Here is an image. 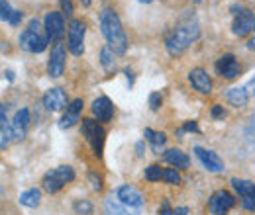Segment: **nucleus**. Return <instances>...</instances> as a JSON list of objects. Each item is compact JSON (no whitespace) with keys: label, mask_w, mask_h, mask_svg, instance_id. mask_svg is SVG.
<instances>
[{"label":"nucleus","mask_w":255,"mask_h":215,"mask_svg":"<svg viewBox=\"0 0 255 215\" xmlns=\"http://www.w3.org/2000/svg\"><path fill=\"white\" fill-rule=\"evenodd\" d=\"M100 30H102V35L108 41V47L116 55H124L126 53L128 45H129L128 43V35L124 28H122V22H120L118 14L112 8H106L100 14Z\"/></svg>","instance_id":"nucleus-1"},{"label":"nucleus","mask_w":255,"mask_h":215,"mask_svg":"<svg viewBox=\"0 0 255 215\" xmlns=\"http://www.w3.org/2000/svg\"><path fill=\"white\" fill-rule=\"evenodd\" d=\"M196 37H198V26L196 24H192V22L181 24L165 37V47L173 57H179L189 49V45Z\"/></svg>","instance_id":"nucleus-2"},{"label":"nucleus","mask_w":255,"mask_h":215,"mask_svg":"<svg viewBox=\"0 0 255 215\" xmlns=\"http://www.w3.org/2000/svg\"><path fill=\"white\" fill-rule=\"evenodd\" d=\"M20 47L28 53H41L45 51L49 39H47V33H45V28L41 26V22L37 18H32L28 28L20 33Z\"/></svg>","instance_id":"nucleus-3"},{"label":"nucleus","mask_w":255,"mask_h":215,"mask_svg":"<svg viewBox=\"0 0 255 215\" xmlns=\"http://www.w3.org/2000/svg\"><path fill=\"white\" fill-rule=\"evenodd\" d=\"M75 180V170L71 166H57V168H51L43 174L41 178V190L47 192V194H57L63 186H67L69 182Z\"/></svg>","instance_id":"nucleus-4"},{"label":"nucleus","mask_w":255,"mask_h":215,"mask_svg":"<svg viewBox=\"0 0 255 215\" xmlns=\"http://www.w3.org/2000/svg\"><path fill=\"white\" fill-rule=\"evenodd\" d=\"M81 133L85 135L87 143L93 147L96 156H102V149H104V139H106V131L100 125L98 120L95 118H85L83 125H81Z\"/></svg>","instance_id":"nucleus-5"},{"label":"nucleus","mask_w":255,"mask_h":215,"mask_svg":"<svg viewBox=\"0 0 255 215\" xmlns=\"http://www.w3.org/2000/svg\"><path fill=\"white\" fill-rule=\"evenodd\" d=\"M85 33H87V28H85L83 20H77V18L69 20V26H67V47H69V51L75 57L85 53Z\"/></svg>","instance_id":"nucleus-6"},{"label":"nucleus","mask_w":255,"mask_h":215,"mask_svg":"<svg viewBox=\"0 0 255 215\" xmlns=\"http://www.w3.org/2000/svg\"><path fill=\"white\" fill-rule=\"evenodd\" d=\"M43 28L47 33V39L53 41V43H59L65 37V18L61 12H47L45 14V20H43Z\"/></svg>","instance_id":"nucleus-7"},{"label":"nucleus","mask_w":255,"mask_h":215,"mask_svg":"<svg viewBox=\"0 0 255 215\" xmlns=\"http://www.w3.org/2000/svg\"><path fill=\"white\" fill-rule=\"evenodd\" d=\"M234 206H236V198H234L230 192H226V190L214 192V194L210 196V200H208V210H210V214H214V215L226 214V212L232 210Z\"/></svg>","instance_id":"nucleus-8"},{"label":"nucleus","mask_w":255,"mask_h":215,"mask_svg":"<svg viewBox=\"0 0 255 215\" xmlns=\"http://www.w3.org/2000/svg\"><path fill=\"white\" fill-rule=\"evenodd\" d=\"M65 45L59 41L51 47V55H49V61H47V72L49 76L53 78H59L65 72Z\"/></svg>","instance_id":"nucleus-9"},{"label":"nucleus","mask_w":255,"mask_h":215,"mask_svg":"<svg viewBox=\"0 0 255 215\" xmlns=\"http://www.w3.org/2000/svg\"><path fill=\"white\" fill-rule=\"evenodd\" d=\"M28 127H30V110L28 108H22L14 114L12 122H10V129H12V141H22L28 133Z\"/></svg>","instance_id":"nucleus-10"},{"label":"nucleus","mask_w":255,"mask_h":215,"mask_svg":"<svg viewBox=\"0 0 255 215\" xmlns=\"http://www.w3.org/2000/svg\"><path fill=\"white\" fill-rule=\"evenodd\" d=\"M216 72H218L222 78H226V80H234V78L240 76L242 67H240V63L236 61V57H234L232 53H226V55H222V57L216 61Z\"/></svg>","instance_id":"nucleus-11"},{"label":"nucleus","mask_w":255,"mask_h":215,"mask_svg":"<svg viewBox=\"0 0 255 215\" xmlns=\"http://www.w3.org/2000/svg\"><path fill=\"white\" fill-rule=\"evenodd\" d=\"M91 110H93V116L102 123H110L112 118H114V106H112L108 96L96 98L95 102H93V106H91Z\"/></svg>","instance_id":"nucleus-12"},{"label":"nucleus","mask_w":255,"mask_h":215,"mask_svg":"<svg viewBox=\"0 0 255 215\" xmlns=\"http://www.w3.org/2000/svg\"><path fill=\"white\" fill-rule=\"evenodd\" d=\"M116 198L128 206V208H135V210H139L141 206H143V196L133 188V186L129 184H124L118 188V192H116Z\"/></svg>","instance_id":"nucleus-13"},{"label":"nucleus","mask_w":255,"mask_h":215,"mask_svg":"<svg viewBox=\"0 0 255 215\" xmlns=\"http://www.w3.org/2000/svg\"><path fill=\"white\" fill-rule=\"evenodd\" d=\"M254 26H255V14L252 10H244V12H240L236 18H234V33L238 35V37H246L250 31H254Z\"/></svg>","instance_id":"nucleus-14"},{"label":"nucleus","mask_w":255,"mask_h":215,"mask_svg":"<svg viewBox=\"0 0 255 215\" xmlns=\"http://www.w3.org/2000/svg\"><path fill=\"white\" fill-rule=\"evenodd\" d=\"M43 106L49 112H61L67 108V94L61 88H49L43 94Z\"/></svg>","instance_id":"nucleus-15"},{"label":"nucleus","mask_w":255,"mask_h":215,"mask_svg":"<svg viewBox=\"0 0 255 215\" xmlns=\"http://www.w3.org/2000/svg\"><path fill=\"white\" fill-rule=\"evenodd\" d=\"M83 106H85L83 98H75V100H73V102L67 106L63 118H61V122H59V127H61V129H67V127H73L77 122H81V112H83Z\"/></svg>","instance_id":"nucleus-16"},{"label":"nucleus","mask_w":255,"mask_h":215,"mask_svg":"<svg viewBox=\"0 0 255 215\" xmlns=\"http://www.w3.org/2000/svg\"><path fill=\"white\" fill-rule=\"evenodd\" d=\"M189 80H191L192 88L198 90L200 94L212 92V80H210V74L204 69H192L189 72Z\"/></svg>","instance_id":"nucleus-17"},{"label":"nucleus","mask_w":255,"mask_h":215,"mask_svg":"<svg viewBox=\"0 0 255 215\" xmlns=\"http://www.w3.org/2000/svg\"><path fill=\"white\" fill-rule=\"evenodd\" d=\"M194 153L198 156V160H200L210 172H222L224 170L222 158L214 153V151H206V149H202V147H194Z\"/></svg>","instance_id":"nucleus-18"},{"label":"nucleus","mask_w":255,"mask_h":215,"mask_svg":"<svg viewBox=\"0 0 255 215\" xmlns=\"http://www.w3.org/2000/svg\"><path fill=\"white\" fill-rule=\"evenodd\" d=\"M165 162H169L173 168H189V164H191V158L187 156V153H183L181 149H169V151H165L163 156H161Z\"/></svg>","instance_id":"nucleus-19"},{"label":"nucleus","mask_w":255,"mask_h":215,"mask_svg":"<svg viewBox=\"0 0 255 215\" xmlns=\"http://www.w3.org/2000/svg\"><path fill=\"white\" fill-rule=\"evenodd\" d=\"M12 143V129L10 122L6 118V106H0V151H4L8 145Z\"/></svg>","instance_id":"nucleus-20"},{"label":"nucleus","mask_w":255,"mask_h":215,"mask_svg":"<svg viewBox=\"0 0 255 215\" xmlns=\"http://www.w3.org/2000/svg\"><path fill=\"white\" fill-rule=\"evenodd\" d=\"M104 214L106 215H135L128 206H124L118 198L114 200V196H108L104 200Z\"/></svg>","instance_id":"nucleus-21"},{"label":"nucleus","mask_w":255,"mask_h":215,"mask_svg":"<svg viewBox=\"0 0 255 215\" xmlns=\"http://www.w3.org/2000/svg\"><path fill=\"white\" fill-rule=\"evenodd\" d=\"M226 98H228V102L234 106V108H246L248 106V102H250V94L246 88H230L228 92H226Z\"/></svg>","instance_id":"nucleus-22"},{"label":"nucleus","mask_w":255,"mask_h":215,"mask_svg":"<svg viewBox=\"0 0 255 215\" xmlns=\"http://www.w3.org/2000/svg\"><path fill=\"white\" fill-rule=\"evenodd\" d=\"M20 204L26 208H37L41 204V190L39 188H30L20 196Z\"/></svg>","instance_id":"nucleus-23"},{"label":"nucleus","mask_w":255,"mask_h":215,"mask_svg":"<svg viewBox=\"0 0 255 215\" xmlns=\"http://www.w3.org/2000/svg\"><path fill=\"white\" fill-rule=\"evenodd\" d=\"M143 135L147 137V141L151 143V149H153V153L155 154H161V147L165 145V141H167V135L165 133H159V131H153V129H145L143 131Z\"/></svg>","instance_id":"nucleus-24"},{"label":"nucleus","mask_w":255,"mask_h":215,"mask_svg":"<svg viewBox=\"0 0 255 215\" xmlns=\"http://www.w3.org/2000/svg\"><path fill=\"white\" fill-rule=\"evenodd\" d=\"M116 53L106 45V47H102L100 49V65L104 67V71L106 72H112V71H116Z\"/></svg>","instance_id":"nucleus-25"},{"label":"nucleus","mask_w":255,"mask_h":215,"mask_svg":"<svg viewBox=\"0 0 255 215\" xmlns=\"http://www.w3.org/2000/svg\"><path fill=\"white\" fill-rule=\"evenodd\" d=\"M232 188L244 198V196H254L255 194V184L252 180H242V178H232Z\"/></svg>","instance_id":"nucleus-26"},{"label":"nucleus","mask_w":255,"mask_h":215,"mask_svg":"<svg viewBox=\"0 0 255 215\" xmlns=\"http://www.w3.org/2000/svg\"><path fill=\"white\" fill-rule=\"evenodd\" d=\"M73 212L77 215H93L95 212V208H93V204L89 202V200H75L73 202Z\"/></svg>","instance_id":"nucleus-27"},{"label":"nucleus","mask_w":255,"mask_h":215,"mask_svg":"<svg viewBox=\"0 0 255 215\" xmlns=\"http://www.w3.org/2000/svg\"><path fill=\"white\" fill-rule=\"evenodd\" d=\"M161 178H163V170H161L159 164H151V166L145 168V180H149V182H159Z\"/></svg>","instance_id":"nucleus-28"},{"label":"nucleus","mask_w":255,"mask_h":215,"mask_svg":"<svg viewBox=\"0 0 255 215\" xmlns=\"http://www.w3.org/2000/svg\"><path fill=\"white\" fill-rule=\"evenodd\" d=\"M163 180L171 186H179L181 184V174L177 172V168H165L163 170Z\"/></svg>","instance_id":"nucleus-29"},{"label":"nucleus","mask_w":255,"mask_h":215,"mask_svg":"<svg viewBox=\"0 0 255 215\" xmlns=\"http://www.w3.org/2000/svg\"><path fill=\"white\" fill-rule=\"evenodd\" d=\"M87 180H89V184H91V188L95 190V192H100L102 188H104V180H102V176L98 174V172H89L87 174Z\"/></svg>","instance_id":"nucleus-30"},{"label":"nucleus","mask_w":255,"mask_h":215,"mask_svg":"<svg viewBox=\"0 0 255 215\" xmlns=\"http://www.w3.org/2000/svg\"><path fill=\"white\" fill-rule=\"evenodd\" d=\"M12 14H14V8H12V6H10L6 0H0V20L10 22Z\"/></svg>","instance_id":"nucleus-31"},{"label":"nucleus","mask_w":255,"mask_h":215,"mask_svg":"<svg viewBox=\"0 0 255 215\" xmlns=\"http://www.w3.org/2000/svg\"><path fill=\"white\" fill-rule=\"evenodd\" d=\"M161 104H163V96H161V92H153L151 96H149V108H151L153 112L159 110Z\"/></svg>","instance_id":"nucleus-32"},{"label":"nucleus","mask_w":255,"mask_h":215,"mask_svg":"<svg viewBox=\"0 0 255 215\" xmlns=\"http://www.w3.org/2000/svg\"><path fill=\"white\" fill-rule=\"evenodd\" d=\"M254 206H255V194L254 196H244V198H242V208H244V210L254 212Z\"/></svg>","instance_id":"nucleus-33"},{"label":"nucleus","mask_w":255,"mask_h":215,"mask_svg":"<svg viewBox=\"0 0 255 215\" xmlns=\"http://www.w3.org/2000/svg\"><path fill=\"white\" fill-rule=\"evenodd\" d=\"M73 2L71 0H61V14L63 16H73Z\"/></svg>","instance_id":"nucleus-34"},{"label":"nucleus","mask_w":255,"mask_h":215,"mask_svg":"<svg viewBox=\"0 0 255 215\" xmlns=\"http://www.w3.org/2000/svg\"><path fill=\"white\" fill-rule=\"evenodd\" d=\"M212 118H214V120H224V118H226L224 106H218V104H216V106L212 108Z\"/></svg>","instance_id":"nucleus-35"},{"label":"nucleus","mask_w":255,"mask_h":215,"mask_svg":"<svg viewBox=\"0 0 255 215\" xmlns=\"http://www.w3.org/2000/svg\"><path fill=\"white\" fill-rule=\"evenodd\" d=\"M22 18H24V14L20 12V10H14V14H12V18H10V26H18L20 22H22Z\"/></svg>","instance_id":"nucleus-36"},{"label":"nucleus","mask_w":255,"mask_h":215,"mask_svg":"<svg viewBox=\"0 0 255 215\" xmlns=\"http://www.w3.org/2000/svg\"><path fill=\"white\" fill-rule=\"evenodd\" d=\"M173 214H175V210H173V208L169 206V202L165 200V202L161 204V208H159V215H173Z\"/></svg>","instance_id":"nucleus-37"},{"label":"nucleus","mask_w":255,"mask_h":215,"mask_svg":"<svg viewBox=\"0 0 255 215\" xmlns=\"http://www.w3.org/2000/svg\"><path fill=\"white\" fill-rule=\"evenodd\" d=\"M181 131H198V123L196 122H187L183 125V129Z\"/></svg>","instance_id":"nucleus-38"},{"label":"nucleus","mask_w":255,"mask_h":215,"mask_svg":"<svg viewBox=\"0 0 255 215\" xmlns=\"http://www.w3.org/2000/svg\"><path fill=\"white\" fill-rule=\"evenodd\" d=\"M230 10H232V14H234V16H238V14H240V12H244L246 8H244L242 4H232V8H230Z\"/></svg>","instance_id":"nucleus-39"},{"label":"nucleus","mask_w":255,"mask_h":215,"mask_svg":"<svg viewBox=\"0 0 255 215\" xmlns=\"http://www.w3.org/2000/svg\"><path fill=\"white\" fill-rule=\"evenodd\" d=\"M173 215H189V208H177Z\"/></svg>","instance_id":"nucleus-40"},{"label":"nucleus","mask_w":255,"mask_h":215,"mask_svg":"<svg viewBox=\"0 0 255 215\" xmlns=\"http://www.w3.org/2000/svg\"><path fill=\"white\" fill-rule=\"evenodd\" d=\"M248 49L255 51V37H250V39H248Z\"/></svg>","instance_id":"nucleus-41"},{"label":"nucleus","mask_w":255,"mask_h":215,"mask_svg":"<svg viewBox=\"0 0 255 215\" xmlns=\"http://www.w3.org/2000/svg\"><path fill=\"white\" fill-rule=\"evenodd\" d=\"M83 4H85V6H89V4H91V0H83Z\"/></svg>","instance_id":"nucleus-42"},{"label":"nucleus","mask_w":255,"mask_h":215,"mask_svg":"<svg viewBox=\"0 0 255 215\" xmlns=\"http://www.w3.org/2000/svg\"><path fill=\"white\" fill-rule=\"evenodd\" d=\"M141 2H151V0H141Z\"/></svg>","instance_id":"nucleus-43"},{"label":"nucleus","mask_w":255,"mask_h":215,"mask_svg":"<svg viewBox=\"0 0 255 215\" xmlns=\"http://www.w3.org/2000/svg\"><path fill=\"white\" fill-rule=\"evenodd\" d=\"M196 2H202V0H196Z\"/></svg>","instance_id":"nucleus-44"},{"label":"nucleus","mask_w":255,"mask_h":215,"mask_svg":"<svg viewBox=\"0 0 255 215\" xmlns=\"http://www.w3.org/2000/svg\"><path fill=\"white\" fill-rule=\"evenodd\" d=\"M254 212H255V206H254Z\"/></svg>","instance_id":"nucleus-45"},{"label":"nucleus","mask_w":255,"mask_h":215,"mask_svg":"<svg viewBox=\"0 0 255 215\" xmlns=\"http://www.w3.org/2000/svg\"><path fill=\"white\" fill-rule=\"evenodd\" d=\"M254 31H255V26H254Z\"/></svg>","instance_id":"nucleus-46"},{"label":"nucleus","mask_w":255,"mask_h":215,"mask_svg":"<svg viewBox=\"0 0 255 215\" xmlns=\"http://www.w3.org/2000/svg\"><path fill=\"white\" fill-rule=\"evenodd\" d=\"M222 215H226V214H222Z\"/></svg>","instance_id":"nucleus-47"}]
</instances>
